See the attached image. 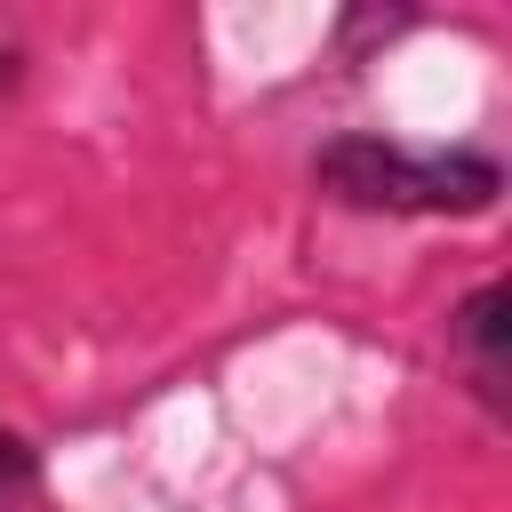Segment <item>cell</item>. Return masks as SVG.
<instances>
[{
  "label": "cell",
  "mask_w": 512,
  "mask_h": 512,
  "mask_svg": "<svg viewBox=\"0 0 512 512\" xmlns=\"http://www.w3.org/2000/svg\"><path fill=\"white\" fill-rule=\"evenodd\" d=\"M312 192L352 216H488L504 200V160L480 144H400L376 128H344L312 152Z\"/></svg>",
  "instance_id": "6da1fadb"
},
{
  "label": "cell",
  "mask_w": 512,
  "mask_h": 512,
  "mask_svg": "<svg viewBox=\"0 0 512 512\" xmlns=\"http://www.w3.org/2000/svg\"><path fill=\"white\" fill-rule=\"evenodd\" d=\"M16 88H24V56H16V48H0V96H16Z\"/></svg>",
  "instance_id": "277c9868"
},
{
  "label": "cell",
  "mask_w": 512,
  "mask_h": 512,
  "mask_svg": "<svg viewBox=\"0 0 512 512\" xmlns=\"http://www.w3.org/2000/svg\"><path fill=\"white\" fill-rule=\"evenodd\" d=\"M32 488H40V448H32L16 424H0V512L32 504Z\"/></svg>",
  "instance_id": "3957f363"
},
{
  "label": "cell",
  "mask_w": 512,
  "mask_h": 512,
  "mask_svg": "<svg viewBox=\"0 0 512 512\" xmlns=\"http://www.w3.org/2000/svg\"><path fill=\"white\" fill-rule=\"evenodd\" d=\"M504 344H512V288L504 280H480L448 312V360H456V376H464V392L480 400L488 424L512 416V352Z\"/></svg>",
  "instance_id": "7a4b0ae2"
}]
</instances>
